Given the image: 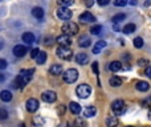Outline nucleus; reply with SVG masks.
<instances>
[{
    "instance_id": "4be33fe9",
    "label": "nucleus",
    "mask_w": 151,
    "mask_h": 127,
    "mask_svg": "<svg viewBox=\"0 0 151 127\" xmlns=\"http://www.w3.org/2000/svg\"><path fill=\"white\" fill-rule=\"evenodd\" d=\"M135 87H137V90H139V91H147V90L150 89V85L146 81H139V82H137Z\"/></svg>"
},
{
    "instance_id": "20e7f679",
    "label": "nucleus",
    "mask_w": 151,
    "mask_h": 127,
    "mask_svg": "<svg viewBox=\"0 0 151 127\" xmlns=\"http://www.w3.org/2000/svg\"><path fill=\"white\" fill-rule=\"evenodd\" d=\"M77 78H78V71L73 68L68 69V70L64 71V74H62V79L66 83H74V82L77 81Z\"/></svg>"
},
{
    "instance_id": "37998d69",
    "label": "nucleus",
    "mask_w": 151,
    "mask_h": 127,
    "mask_svg": "<svg viewBox=\"0 0 151 127\" xmlns=\"http://www.w3.org/2000/svg\"><path fill=\"white\" fill-rule=\"evenodd\" d=\"M45 44L50 45V44H52V39H50V37H47V39H45Z\"/></svg>"
},
{
    "instance_id": "0eeeda50",
    "label": "nucleus",
    "mask_w": 151,
    "mask_h": 127,
    "mask_svg": "<svg viewBox=\"0 0 151 127\" xmlns=\"http://www.w3.org/2000/svg\"><path fill=\"white\" fill-rule=\"evenodd\" d=\"M56 15H57V17L60 19V20L62 21H68L72 19V11L69 9V8H64V7H60L57 9V12H56Z\"/></svg>"
},
{
    "instance_id": "1a4fd4ad",
    "label": "nucleus",
    "mask_w": 151,
    "mask_h": 127,
    "mask_svg": "<svg viewBox=\"0 0 151 127\" xmlns=\"http://www.w3.org/2000/svg\"><path fill=\"white\" fill-rule=\"evenodd\" d=\"M39 106H40L39 101L34 99V98H29V99L26 101V103H25V107H26V110H28L29 113H34V111H37L39 110Z\"/></svg>"
},
{
    "instance_id": "a18cd8bd",
    "label": "nucleus",
    "mask_w": 151,
    "mask_h": 127,
    "mask_svg": "<svg viewBox=\"0 0 151 127\" xmlns=\"http://www.w3.org/2000/svg\"><path fill=\"white\" fill-rule=\"evenodd\" d=\"M85 4H86V7H92V5L94 4V3H93V1H86Z\"/></svg>"
},
{
    "instance_id": "4468645a",
    "label": "nucleus",
    "mask_w": 151,
    "mask_h": 127,
    "mask_svg": "<svg viewBox=\"0 0 151 127\" xmlns=\"http://www.w3.org/2000/svg\"><path fill=\"white\" fill-rule=\"evenodd\" d=\"M87 61H89V57H87L86 53H77V56H76L77 63H79V65H86Z\"/></svg>"
},
{
    "instance_id": "f704fd0d",
    "label": "nucleus",
    "mask_w": 151,
    "mask_h": 127,
    "mask_svg": "<svg viewBox=\"0 0 151 127\" xmlns=\"http://www.w3.org/2000/svg\"><path fill=\"white\" fill-rule=\"evenodd\" d=\"M126 4H127V1H125V0H115V1H114L115 7H125Z\"/></svg>"
},
{
    "instance_id": "a878e982",
    "label": "nucleus",
    "mask_w": 151,
    "mask_h": 127,
    "mask_svg": "<svg viewBox=\"0 0 151 127\" xmlns=\"http://www.w3.org/2000/svg\"><path fill=\"white\" fill-rule=\"evenodd\" d=\"M47 53L45 52H42V50H40V53H39V56L36 57V62L39 63V65H42V63H45V61H47Z\"/></svg>"
},
{
    "instance_id": "e433bc0d",
    "label": "nucleus",
    "mask_w": 151,
    "mask_h": 127,
    "mask_svg": "<svg viewBox=\"0 0 151 127\" xmlns=\"http://www.w3.org/2000/svg\"><path fill=\"white\" fill-rule=\"evenodd\" d=\"M40 53V49H37V48H34V49L31 50V58H36L37 56H39Z\"/></svg>"
},
{
    "instance_id": "c85d7f7f",
    "label": "nucleus",
    "mask_w": 151,
    "mask_h": 127,
    "mask_svg": "<svg viewBox=\"0 0 151 127\" xmlns=\"http://www.w3.org/2000/svg\"><path fill=\"white\" fill-rule=\"evenodd\" d=\"M44 123H45V121H44V118H42V116H40V115L33 116V124H34V126L41 127Z\"/></svg>"
},
{
    "instance_id": "6e6552de",
    "label": "nucleus",
    "mask_w": 151,
    "mask_h": 127,
    "mask_svg": "<svg viewBox=\"0 0 151 127\" xmlns=\"http://www.w3.org/2000/svg\"><path fill=\"white\" fill-rule=\"evenodd\" d=\"M41 99L47 103H53L57 99V94L54 91H52V90H47V91H44L41 94Z\"/></svg>"
},
{
    "instance_id": "423d86ee",
    "label": "nucleus",
    "mask_w": 151,
    "mask_h": 127,
    "mask_svg": "<svg viewBox=\"0 0 151 127\" xmlns=\"http://www.w3.org/2000/svg\"><path fill=\"white\" fill-rule=\"evenodd\" d=\"M56 54L57 57L62 58V60H70L73 57V50L70 48H64V46H58L56 50Z\"/></svg>"
},
{
    "instance_id": "39448f33",
    "label": "nucleus",
    "mask_w": 151,
    "mask_h": 127,
    "mask_svg": "<svg viewBox=\"0 0 151 127\" xmlns=\"http://www.w3.org/2000/svg\"><path fill=\"white\" fill-rule=\"evenodd\" d=\"M111 110L114 111L117 116L122 115V114L126 111V105H125L123 99H115L113 103H111Z\"/></svg>"
},
{
    "instance_id": "3c124183",
    "label": "nucleus",
    "mask_w": 151,
    "mask_h": 127,
    "mask_svg": "<svg viewBox=\"0 0 151 127\" xmlns=\"http://www.w3.org/2000/svg\"><path fill=\"white\" fill-rule=\"evenodd\" d=\"M126 127H132V126H126Z\"/></svg>"
},
{
    "instance_id": "c9c22d12",
    "label": "nucleus",
    "mask_w": 151,
    "mask_h": 127,
    "mask_svg": "<svg viewBox=\"0 0 151 127\" xmlns=\"http://www.w3.org/2000/svg\"><path fill=\"white\" fill-rule=\"evenodd\" d=\"M8 66V62L7 60H4V58H0V70H3V69H5Z\"/></svg>"
},
{
    "instance_id": "7ed1b4c3",
    "label": "nucleus",
    "mask_w": 151,
    "mask_h": 127,
    "mask_svg": "<svg viewBox=\"0 0 151 127\" xmlns=\"http://www.w3.org/2000/svg\"><path fill=\"white\" fill-rule=\"evenodd\" d=\"M76 94L78 95L79 98H82V99H86V98L92 94V87H90V85H87V83H81L77 86Z\"/></svg>"
},
{
    "instance_id": "de8ad7c7",
    "label": "nucleus",
    "mask_w": 151,
    "mask_h": 127,
    "mask_svg": "<svg viewBox=\"0 0 151 127\" xmlns=\"http://www.w3.org/2000/svg\"><path fill=\"white\" fill-rule=\"evenodd\" d=\"M148 118H150V119H151V110H150V111H148Z\"/></svg>"
},
{
    "instance_id": "bb28decb",
    "label": "nucleus",
    "mask_w": 151,
    "mask_h": 127,
    "mask_svg": "<svg viewBox=\"0 0 151 127\" xmlns=\"http://www.w3.org/2000/svg\"><path fill=\"white\" fill-rule=\"evenodd\" d=\"M121 68H122V63L119 61H113V62L109 63V69L111 71H118V70H121Z\"/></svg>"
},
{
    "instance_id": "8fccbe9b",
    "label": "nucleus",
    "mask_w": 151,
    "mask_h": 127,
    "mask_svg": "<svg viewBox=\"0 0 151 127\" xmlns=\"http://www.w3.org/2000/svg\"><path fill=\"white\" fill-rule=\"evenodd\" d=\"M1 46H3V44H0V49H1Z\"/></svg>"
},
{
    "instance_id": "f8f14e48",
    "label": "nucleus",
    "mask_w": 151,
    "mask_h": 127,
    "mask_svg": "<svg viewBox=\"0 0 151 127\" xmlns=\"http://www.w3.org/2000/svg\"><path fill=\"white\" fill-rule=\"evenodd\" d=\"M12 53L16 57H24V56L26 54V48L24 46V45H16V46L13 48Z\"/></svg>"
},
{
    "instance_id": "7c9ffc66",
    "label": "nucleus",
    "mask_w": 151,
    "mask_h": 127,
    "mask_svg": "<svg viewBox=\"0 0 151 127\" xmlns=\"http://www.w3.org/2000/svg\"><path fill=\"white\" fill-rule=\"evenodd\" d=\"M132 42H134V46L137 48V49H140V48L143 46V44H145V42H143V39H142V37H135Z\"/></svg>"
},
{
    "instance_id": "f03ea898",
    "label": "nucleus",
    "mask_w": 151,
    "mask_h": 127,
    "mask_svg": "<svg viewBox=\"0 0 151 127\" xmlns=\"http://www.w3.org/2000/svg\"><path fill=\"white\" fill-rule=\"evenodd\" d=\"M61 31L64 32V34H66V36L70 37V36H74V34L78 33L79 28H78V25H77L76 23H72V21H66V23L62 25Z\"/></svg>"
},
{
    "instance_id": "5701e85b",
    "label": "nucleus",
    "mask_w": 151,
    "mask_h": 127,
    "mask_svg": "<svg viewBox=\"0 0 151 127\" xmlns=\"http://www.w3.org/2000/svg\"><path fill=\"white\" fill-rule=\"evenodd\" d=\"M106 126L107 127H117L118 126V119L115 118V116H107L105 121Z\"/></svg>"
},
{
    "instance_id": "393cba45",
    "label": "nucleus",
    "mask_w": 151,
    "mask_h": 127,
    "mask_svg": "<svg viewBox=\"0 0 151 127\" xmlns=\"http://www.w3.org/2000/svg\"><path fill=\"white\" fill-rule=\"evenodd\" d=\"M135 24H132V23H129V24H126V25L123 26V29H122V32H123L125 34H130V33H132V32H135Z\"/></svg>"
},
{
    "instance_id": "49530a36",
    "label": "nucleus",
    "mask_w": 151,
    "mask_h": 127,
    "mask_svg": "<svg viewBox=\"0 0 151 127\" xmlns=\"http://www.w3.org/2000/svg\"><path fill=\"white\" fill-rule=\"evenodd\" d=\"M58 127H69V126H68V124H60Z\"/></svg>"
},
{
    "instance_id": "4c0bfd02",
    "label": "nucleus",
    "mask_w": 151,
    "mask_h": 127,
    "mask_svg": "<svg viewBox=\"0 0 151 127\" xmlns=\"http://www.w3.org/2000/svg\"><path fill=\"white\" fill-rule=\"evenodd\" d=\"M92 69H93V71H94V74H99V71H98V62L97 61H94V62L92 63Z\"/></svg>"
},
{
    "instance_id": "a19ab883",
    "label": "nucleus",
    "mask_w": 151,
    "mask_h": 127,
    "mask_svg": "<svg viewBox=\"0 0 151 127\" xmlns=\"http://www.w3.org/2000/svg\"><path fill=\"white\" fill-rule=\"evenodd\" d=\"M145 74L148 77V78H151V66H147L146 68V71H145Z\"/></svg>"
},
{
    "instance_id": "58836bf2",
    "label": "nucleus",
    "mask_w": 151,
    "mask_h": 127,
    "mask_svg": "<svg viewBox=\"0 0 151 127\" xmlns=\"http://www.w3.org/2000/svg\"><path fill=\"white\" fill-rule=\"evenodd\" d=\"M148 63V61L146 60V58H139V60H138V65L139 66H146Z\"/></svg>"
},
{
    "instance_id": "09e8293b",
    "label": "nucleus",
    "mask_w": 151,
    "mask_h": 127,
    "mask_svg": "<svg viewBox=\"0 0 151 127\" xmlns=\"http://www.w3.org/2000/svg\"><path fill=\"white\" fill-rule=\"evenodd\" d=\"M20 127H25V124H24V123H21V124H20Z\"/></svg>"
},
{
    "instance_id": "c756f323",
    "label": "nucleus",
    "mask_w": 151,
    "mask_h": 127,
    "mask_svg": "<svg viewBox=\"0 0 151 127\" xmlns=\"http://www.w3.org/2000/svg\"><path fill=\"white\" fill-rule=\"evenodd\" d=\"M101 31H102V26H101L99 24H95V25H93L92 28H90V33L92 34H99Z\"/></svg>"
},
{
    "instance_id": "aec40b11",
    "label": "nucleus",
    "mask_w": 151,
    "mask_h": 127,
    "mask_svg": "<svg viewBox=\"0 0 151 127\" xmlns=\"http://www.w3.org/2000/svg\"><path fill=\"white\" fill-rule=\"evenodd\" d=\"M32 16L39 19V20H41V19L44 17V9H42L41 7H34L33 9H32Z\"/></svg>"
},
{
    "instance_id": "2f4dec72",
    "label": "nucleus",
    "mask_w": 151,
    "mask_h": 127,
    "mask_svg": "<svg viewBox=\"0 0 151 127\" xmlns=\"http://www.w3.org/2000/svg\"><path fill=\"white\" fill-rule=\"evenodd\" d=\"M73 0H58V4H60V7H64V8H68L69 5L73 4Z\"/></svg>"
},
{
    "instance_id": "a211bd4d",
    "label": "nucleus",
    "mask_w": 151,
    "mask_h": 127,
    "mask_svg": "<svg viewBox=\"0 0 151 127\" xmlns=\"http://www.w3.org/2000/svg\"><path fill=\"white\" fill-rule=\"evenodd\" d=\"M105 46H106V41H103V40H99V41L95 42L94 48H93V53H94V54H99L101 50H102Z\"/></svg>"
},
{
    "instance_id": "72a5a7b5",
    "label": "nucleus",
    "mask_w": 151,
    "mask_h": 127,
    "mask_svg": "<svg viewBox=\"0 0 151 127\" xmlns=\"http://www.w3.org/2000/svg\"><path fill=\"white\" fill-rule=\"evenodd\" d=\"M76 126L77 127H85L86 126V123H85V121L82 118H77L76 119Z\"/></svg>"
},
{
    "instance_id": "ea45409f",
    "label": "nucleus",
    "mask_w": 151,
    "mask_h": 127,
    "mask_svg": "<svg viewBox=\"0 0 151 127\" xmlns=\"http://www.w3.org/2000/svg\"><path fill=\"white\" fill-rule=\"evenodd\" d=\"M64 113H65V106L60 105V106H58V114H60V115H62Z\"/></svg>"
},
{
    "instance_id": "412c9836",
    "label": "nucleus",
    "mask_w": 151,
    "mask_h": 127,
    "mask_svg": "<svg viewBox=\"0 0 151 127\" xmlns=\"http://www.w3.org/2000/svg\"><path fill=\"white\" fill-rule=\"evenodd\" d=\"M90 44H92V41H90L89 36H81L78 39V45L81 48H87L90 46Z\"/></svg>"
},
{
    "instance_id": "cd10ccee",
    "label": "nucleus",
    "mask_w": 151,
    "mask_h": 127,
    "mask_svg": "<svg viewBox=\"0 0 151 127\" xmlns=\"http://www.w3.org/2000/svg\"><path fill=\"white\" fill-rule=\"evenodd\" d=\"M125 19H126L125 13H117V15H114L113 17H111V21H113L114 24H118V23H121V21H123Z\"/></svg>"
},
{
    "instance_id": "9d476101",
    "label": "nucleus",
    "mask_w": 151,
    "mask_h": 127,
    "mask_svg": "<svg viewBox=\"0 0 151 127\" xmlns=\"http://www.w3.org/2000/svg\"><path fill=\"white\" fill-rule=\"evenodd\" d=\"M56 41H57V44L60 45V46H64V48H69V45L72 44V40L69 36H66V34H61V36H58L57 39H56Z\"/></svg>"
},
{
    "instance_id": "ddd939ff",
    "label": "nucleus",
    "mask_w": 151,
    "mask_h": 127,
    "mask_svg": "<svg viewBox=\"0 0 151 127\" xmlns=\"http://www.w3.org/2000/svg\"><path fill=\"white\" fill-rule=\"evenodd\" d=\"M21 40H23V42L31 45L34 42V34L32 33V32H25V33H23V36H21Z\"/></svg>"
},
{
    "instance_id": "f3484780",
    "label": "nucleus",
    "mask_w": 151,
    "mask_h": 127,
    "mask_svg": "<svg viewBox=\"0 0 151 127\" xmlns=\"http://www.w3.org/2000/svg\"><path fill=\"white\" fill-rule=\"evenodd\" d=\"M49 73L52 76H60V74H62V66L58 65V63H54L49 68Z\"/></svg>"
},
{
    "instance_id": "dca6fc26",
    "label": "nucleus",
    "mask_w": 151,
    "mask_h": 127,
    "mask_svg": "<svg viewBox=\"0 0 151 127\" xmlns=\"http://www.w3.org/2000/svg\"><path fill=\"white\" fill-rule=\"evenodd\" d=\"M97 114V108L94 106H87L84 110V116L85 118H93V116Z\"/></svg>"
},
{
    "instance_id": "473e14b6",
    "label": "nucleus",
    "mask_w": 151,
    "mask_h": 127,
    "mask_svg": "<svg viewBox=\"0 0 151 127\" xmlns=\"http://www.w3.org/2000/svg\"><path fill=\"white\" fill-rule=\"evenodd\" d=\"M8 118V111L5 108L0 107V121H5Z\"/></svg>"
},
{
    "instance_id": "b1692460",
    "label": "nucleus",
    "mask_w": 151,
    "mask_h": 127,
    "mask_svg": "<svg viewBox=\"0 0 151 127\" xmlns=\"http://www.w3.org/2000/svg\"><path fill=\"white\" fill-rule=\"evenodd\" d=\"M109 82H110V85L113 87H118L122 85V78L121 77H117V76H113L110 79H109Z\"/></svg>"
},
{
    "instance_id": "c03bdc74",
    "label": "nucleus",
    "mask_w": 151,
    "mask_h": 127,
    "mask_svg": "<svg viewBox=\"0 0 151 127\" xmlns=\"http://www.w3.org/2000/svg\"><path fill=\"white\" fill-rule=\"evenodd\" d=\"M5 81V76L3 73H0V82H4Z\"/></svg>"
},
{
    "instance_id": "9b49d317",
    "label": "nucleus",
    "mask_w": 151,
    "mask_h": 127,
    "mask_svg": "<svg viewBox=\"0 0 151 127\" xmlns=\"http://www.w3.org/2000/svg\"><path fill=\"white\" fill-rule=\"evenodd\" d=\"M79 21H81V23H85V24L94 23L95 17H94V15H92L90 12H84V13H81V15H79Z\"/></svg>"
},
{
    "instance_id": "79ce46f5",
    "label": "nucleus",
    "mask_w": 151,
    "mask_h": 127,
    "mask_svg": "<svg viewBox=\"0 0 151 127\" xmlns=\"http://www.w3.org/2000/svg\"><path fill=\"white\" fill-rule=\"evenodd\" d=\"M109 3H110L109 0H98V5H102V7L103 5H107Z\"/></svg>"
},
{
    "instance_id": "2eb2a0df",
    "label": "nucleus",
    "mask_w": 151,
    "mask_h": 127,
    "mask_svg": "<svg viewBox=\"0 0 151 127\" xmlns=\"http://www.w3.org/2000/svg\"><path fill=\"white\" fill-rule=\"evenodd\" d=\"M69 110H70L72 114H74V115H78L79 113H81V105L77 102H70L69 103Z\"/></svg>"
},
{
    "instance_id": "f257e3e1",
    "label": "nucleus",
    "mask_w": 151,
    "mask_h": 127,
    "mask_svg": "<svg viewBox=\"0 0 151 127\" xmlns=\"http://www.w3.org/2000/svg\"><path fill=\"white\" fill-rule=\"evenodd\" d=\"M33 73H34V69H23V70H20V74L17 76V78H19V81H20L21 87H24L29 81H31Z\"/></svg>"
},
{
    "instance_id": "6ab92c4d",
    "label": "nucleus",
    "mask_w": 151,
    "mask_h": 127,
    "mask_svg": "<svg viewBox=\"0 0 151 127\" xmlns=\"http://www.w3.org/2000/svg\"><path fill=\"white\" fill-rule=\"evenodd\" d=\"M0 99H1L3 102H11V101H12V93H11L9 90H3V91H0Z\"/></svg>"
}]
</instances>
